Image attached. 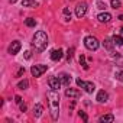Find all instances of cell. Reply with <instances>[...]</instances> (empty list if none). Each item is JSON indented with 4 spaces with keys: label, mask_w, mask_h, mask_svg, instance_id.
Returning <instances> with one entry per match:
<instances>
[{
    "label": "cell",
    "mask_w": 123,
    "mask_h": 123,
    "mask_svg": "<svg viewBox=\"0 0 123 123\" xmlns=\"http://www.w3.org/2000/svg\"><path fill=\"white\" fill-rule=\"evenodd\" d=\"M110 5H111V7H113V9H119V7L122 6L120 0H111V2H110Z\"/></svg>",
    "instance_id": "603a6c76"
},
{
    "label": "cell",
    "mask_w": 123,
    "mask_h": 123,
    "mask_svg": "<svg viewBox=\"0 0 123 123\" xmlns=\"http://www.w3.org/2000/svg\"><path fill=\"white\" fill-rule=\"evenodd\" d=\"M111 39H113L114 45H119V46H122V45H123V36H120V35H114Z\"/></svg>",
    "instance_id": "ac0fdd59"
},
{
    "label": "cell",
    "mask_w": 123,
    "mask_h": 123,
    "mask_svg": "<svg viewBox=\"0 0 123 123\" xmlns=\"http://www.w3.org/2000/svg\"><path fill=\"white\" fill-rule=\"evenodd\" d=\"M48 70V67L46 65H42V64H38V65H32V68H31V73H32V75L33 77H41L45 71Z\"/></svg>",
    "instance_id": "277c9868"
},
{
    "label": "cell",
    "mask_w": 123,
    "mask_h": 123,
    "mask_svg": "<svg viewBox=\"0 0 123 123\" xmlns=\"http://www.w3.org/2000/svg\"><path fill=\"white\" fill-rule=\"evenodd\" d=\"M29 87V81L28 80H23V81H19L18 83V88L19 90H26Z\"/></svg>",
    "instance_id": "d6986e66"
},
{
    "label": "cell",
    "mask_w": 123,
    "mask_h": 123,
    "mask_svg": "<svg viewBox=\"0 0 123 123\" xmlns=\"http://www.w3.org/2000/svg\"><path fill=\"white\" fill-rule=\"evenodd\" d=\"M25 25L28 28H35L36 26V20L33 18H28V19H25Z\"/></svg>",
    "instance_id": "e0dca14e"
},
{
    "label": "cell",
    "mask_w": 123,
    "mask_h": 123,
    "mask_svg": "<svg viewBox=\"0 0 123 123\" xmlns=\"http://www.w3.org/2000/svg\"><path fill=\"white\" fill-rule=\"evenodd\" d=\"M86 13H87V3H86V2L78 3L77 7H75V16H77L78 19H81V18L86 16Z\"/></svg>",
    "instance_id": "5b68a950"
},
{
    "label": "cell",
    "mask_w": 123,
    "mask_h": 123,
    "mask_svg": "<svg viewBox=\"0 0 123 123\" xmlns=\"http://www.w3.org/2000/svg\"><path fill=\"white\" fill-rule=\"evenodd\" d=\"M65 96L70 97V98H78L81 96V93L78 90H74V88H67L65 90Z\"/></svg>",
    "instance_id": "8fae6325"
},
{
    "label": "cell",
    "mask_w": 123,
    "mask_h": 123,
    "mask_svg": "<svg viewBox=\"0 0 123 123\" xmlns=\"http://www.w3.org/2000/svg\"><path fill=\"white\" fill-rule=\"evenodd\" d=\"M107 98H109V94H107L104 90H100V91L97 93V97H96V100H97L98 103H104V101H107Z\"/></svg>",
    "instance_id": "7c38bea8"
},
{
    "label": "cell",
    "mask_w": 123,
    "mask_h": 123,
    "mask_svg": "<svg viewBox=\"0 0 123 123\" xmlns=\"http://www.w3.org/2000/svg\"><path fill=\"white\" fill-rule=\"evenodd\" d=\"M15 101H16L18 104H20V103H22V98H20V96H16V97H15Z\"/></svg>",
    "instance_id": "4dcf8cb0"
},
{
    "label": "cell",
    "mask_w": 123,
    "mask_h": 123,
    "mask_svg": "<svg viewBox=\"0 0 123 123\" xmlns=\"http://www.w3.org/2000/svg\"><path fill=\"white\" fill-rule=\"evenodd\" d=\"M103 46H104L106 49L111 51V49H113V46H114V42H113V39H104V41H103Z\"/></svg>",
    "instance_id": "2e32d148"
},
{
    "label": "cell",
    "mask_w": 123,
    "mask_h": 123,
    "mask_svg": "<svg viewBox=\"0 0 123 123\" xmlns=\"http://www.w3.org/2000/svg\"><path fill=\"white\" fill-rule=\"evenodd\" d=\"M97 19H98L100 23H109V22L111 20V15L107 13V12H104V13H100V15L97 16Z\"/></svg>",
    "instance_id": "30bf717a"
},
{
    "label": "cell",
    "mask_w": 123,
    "mask_h": 123,
    "mask_svg": "<svg viewBox=\"0 0 123 123\" xmlns=\"http://www.w3.org/2000/svg\"><path fill=\"white\" fill-rule=\"evenodd\" d=\"M22 6L23 7H38V2H35V0H22Z\"/></svg>",
    "instance_id": "4fadbf2b"
},
{
    "label": "cell",
    "mask_w": 123,
    "mask_h": 123,
    "mask_svg": "<svg viewBox=\"0 0 123 123\" xmlns=\"http://www.w3.org/2000/svg\"><path fill=\"white\" fill-rule=\"evenodd\" d=\"M32 45L35 46V49H38V51H43V49L48 46V35H46L43 31H38V32L33 35Z\"/></svg>",
    "instance_id": "7a4b0ae2"
},
{
    "label": "cell",
    "mask_w": 123,
    "mask_h": 123,
    "mask_svg": "<svg viewBox=\"0 0 123 123\" xmlns=\"http://www.w3.org/2000/svg\"><path fill=\"white\" fill-rule=\"evenodd\" d=\"M20 42L19 41H13L12 43H10V46H9V54H12V55H16L19 51H20Z\"/></svg>",
    "instance_id": "ba28073f"
},
{
    "label": "cell",
    "mask_w": 123,
    "mask_h": 123,
    "mask_svg": "<svg viewBox=\"0 0 123 123\" xmlns=\"http://www.w3.org/2000/svg\"><path fill=\"white\" fill-rule=\"evenodd\" d=\"M78 114H80V117H81L84 122H88V116H87V113H86V111L80 110V111H78Z\"/></svg>",
    "instance_id": "cb8c5ba5"
},
{
    "label": "cell",
    "mask_w": 123,
    "mask_h": 123,
    "mask_svg": "<svg viewBox=\"0 0 123 123\" xmlns=\"http://www.w3.org/2000/svg\"><path fill=\"white\" fill-rule=\"evenodd\" d=\"M97 7L101 9V10H104V9H106V3H103V2H97Z\"/></svg>",
    "instance_id": "484cf974"
},
{
    "label": "cell",
    "mask_w": 123,
    "mask_h": 123,
    "mask_svg": "<svg viewBox=\"0 0 123 123\" xmlns=\"http://www.w3.org/2000/svg\"><path fill=\"white\" fill-rule=\"evenodd\" d=\"M48 101H49V110H51V117L52 120H56L58 116H59V94H58V90H49L48 94Z\"/></svg>",
    "instance_id": "6da1fadb"
},
{
    "label": "cell",
    "mask_w": 123,
    "mask_h": 123,
    "mask_svg": "<svg viewBox=\"0 0 123 123\" xmlns=\"http://www.w3.org/2000/svg\"><path fill=\"white\" fill-rule=\"evenodd\" d=\"M58 77H59L61 83H62V86H70V83H71V75H70V74H67V73H61Z\"/></svg>",
    "instance_id": "9c48e42d"
},
{
    "label": "cell",
    "mask_w": 123,
    "mask_h": 123,
    "mask_svg": "<svg viewBox=\"0 0 123 123\" xmlns=\"http://www.w3.org/2000/svg\"><path fill=\"white\" fill-rule=\"evenodd\" d=\"M84 45H86V48L87 49H90V51H97L98 49V46H100V42H98V39L96 38V36H86L84 38Z\"/></svg>",
    "instance_id": "3957f363"
},
{
    "label": "cell",
    "mask_w": 123,
    "mask_h": 123,
    "mask_svg": "<svg viewBox=\"0 0 123 123\" xmlns=\"http://www.w3.org/2000/svg\"><path fill=\"white\" fill-rule=\"evenodd\" d=\"M114 120V116L113 114H104L100 117V122H113Z\"/></svg>",
    "instance_id": "ffe728a7"
},
{
    "label": "cell",
    "mask_w": 123,
    "mask_h": 123,
    "mask_svg": "<svg viewBox=\"0 0 123 123\" xmlns=\"http://www.w3.org/2000/svg\"><path fill=\"white\" fill-rule=\"evenodd\" d=\"M83 88L86 90V93H88V94H91L93 91H94V84L91 83V81H88V83H84V86H83Z\"/></svg>",
    "instance_id": "5bb4252c"
},
{
    "label": "cell",
    "mask_w": 123,
    "mask_h": 123,
    "mask_svg": "<svg viewBox=\"0 0 123 123\" xmlns=\"http://www.w3.org/2000/svg\"><path fill=\"white\" fill-rule=\"evenodd\" d=\"M119 19H120V20H123V15H120V16H119Z\"/></svg>",
    "instance_id": "836d02e7"
},
{
    "label": "cell",
    "mask_w": 123,
    "mask_h": 123,
    "mask_svg": "<svg viewBox=\"0 0 123 123\" xmlns=\"http://www.w3.org/2000/svg\"><path fill=\"white\" fill-rule=\"evenodd\" d=\"M77 86H78V87H81V88H83V86H84V81H83V80H81V78H77Z\"/></svg>",
    "instance_id": "83f0119b"
},
{
    "label": "cell",
    "mask_w": 123,
    "mask_h": 123,
    "mask_svg": "<svg viewBox=\"0 0 123 123\" xmlns=\"http://www.w3.org/2000/svg\"><path fill=\"white\" fill-rule=\"evenodd\" d=\"M80 64L83 65L84 70H88V65H87V62H86V56H84V55H80Z\"/></svg>",
    "instance_id": "7402d4cb"
},
{
    "label": "cell",
    "mask_w": 123,
    "mask_h": 123,
    "mask_svg": "<svg viewBox=\"0 0 123 123\" xmlns=\"http://www.w3.org/2000/svg\"><path fill=\"white\" fill-rule=\"evenodd\" d=\"M114 77H116V80H119V81L123 83V71H117V73L114 74Z\"/></svg>",
    "instance_id": "d4e9b609"
},
{
    "label": "cell",
    "mask_w": 123,
    "mask_h": 123,
    "mask_svg": "<svg viewBox=\"0 0 123 123\" xmlns=\"http://www.w3.org/2000/svg\"><path fill=\"white\" fill-rule=\"evenodd\" d=\"M16 2H18V0H9V3H10V5H15Z\"/></svg>",
    "instance_id": "d6a6232c"
},
{
    "label": "cell",
    "mask_w": 123,
    "mask_h": 123,
    "mask_svg": "<svg viewBox=\"0 0 123 123\" xmlns=\"http://www.w3.org/2000/svg\"><path fill=\"white\" fill-rule=\"evenodd\" d=\"M62 56H64V51L61 49V48L54 49V51L51 52V59H52V61H61V59H62Z\"/></svg>",
    "instance_id": "52a82bcc"
},
{
    "label": "cell",
    "mask_w": 123,
    "mask_h": 123,
    "mask_svg": "<svg viewBox=\"0 0 123 123\" xmlns=\"http://www.w3.org/2000/svg\"><path fill=\"white\" fill-rule=\"evenodd\" d=\"M74 51H75V48L71 46V48L68 49V52H67V61H68V62H71V59H73V56H74Z\"/></svg>",
    "instance_id": "44dd1931"
},
{
    "label": "cell",
    "mask_w": 123,
    "mask_h": 123,
    "mask_svg": "<svg viewBox=\"0 0 123 123\" xmlns=\"http://www.w3.org/2000/svg\"><path fill=\"white\" fill-rule=\"evenodd\" d=\"M19 106H20V111H26V109H28V106H26L25 103H20Z\"/></svg>",
    "instance_id": "f1b7e54d"
},
{
    "label": "cell",
    "mask_w": 123,
    "mask_h": 123,
    "mask_svg": "<svg viewBox=\"0 0 123 123\" xmlns=\"http://www.w3.org/2000/svg\"><path fill=\"white\" fill-rule=\"evenodd\" d=\"M42 111H43V106H42V104H36V106L33 107V114H35V117H41V116H42Z\"/></svg>",
    "instance_id": "9a60e30c"
},
{
    "label": "cell",
    "mask_w": 123,
    "mask_h": 123,
    "mask_svg": "<svg viewBox=\"0 0 123 123\" xmlns=\"http://www.w3.org/2000/svg\"><path fill=\"white\" fill-rule=\"evenodd\" d=\"M23 74H25V68H23V67H20V68H19V71H18V74H16V77H22Z\"/></svg>",
    "instance_id": "4316f807"
},
{
    "label": "cell",
    "mask_w": 123,
    "mask_h": 123,
    "mask_svg": "<svg viewBox=\"0 0 123 123\" xmlns=\"http://www.w3.org/2000/svg\"><path fill=\"white\" fill-rule=\"evenodd\" d=\"M48 84H49V88H52V90H59V87L62 86L59 77H49Z\"/></svg>",
    "instance_id": "8992f818"
},
{
    "label": "cell",
    "mask_w": 123,
    "mask_h": 123,
    "mask_svg": "<svg viewBox=\"0 0 123 123\" xmlns=\"http://www.w3.org/2000/svg\"><path fill=\"white\" fill-rule=\"evenodd\" d=\"M120 32H122V33H123V28H120Z\"/></svg>",
    "instance_id": "e575fe53"
},
{
    "label": "cell",
    "mask_w": 123,
    "mask_h": 123,
    "mask_svg": "<svg viewBox=\"0 0 123 123\" xmlns=\"http://www.w3.org/2000/svg\"><path fill=\"white\" fill-rule=\"evenodd\" d=\"M64 15H65V16H71V12H70L68 7H64Z\"/></svg>",
    "instance_id": "f546056e"
},
{
    "label": "cell",
    "mask_w": 123,
    "mask_h": 123,
    "mask_svg": "<svg viewBox=\"0 0 123 123\" xmlns=\"http://www.w3.org/2000/svg\"><path fill=\"white\" fill-rule=\"evenodd\" d=\"M25 58H26V59H31V52H29V51L25 52Z\"/></svg>",
    "instance_id": "1f68e13d"
}]
</instances>
